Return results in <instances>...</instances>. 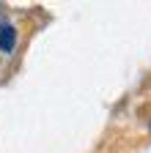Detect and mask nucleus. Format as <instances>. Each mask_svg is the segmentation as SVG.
Instances as JSON below:
<instances>
[{
    "instance_id": "obj_1",
    "label": "nucleus",
    "mask_w": 151,
    "mask_h": 153,
    "mask_svg": "<svg viewBox=\"0 0 151 153\" xmlns=\"http://www.w3.org/2000/svg\"><path fill=\"white\" fill-rule=\"evenodd\" d=\"M17 47V27L8 22H0V52H14Z\"/></svg>"
}]
</instances>
